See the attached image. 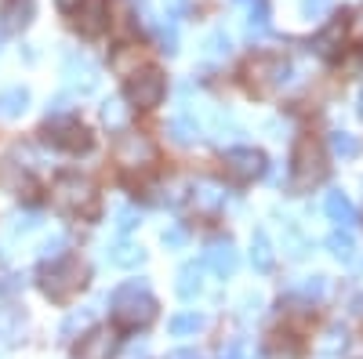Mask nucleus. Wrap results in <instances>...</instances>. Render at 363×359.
I'll list each match as a JSON object with an SVG mask.
<instances>
[{"label":"nucleus","mask_w":363,"mask_h":359,"mask_svg":"<svg viewBox=\"0 0 363 359\" xmlns=\"http://www.w3.org/2000/svg\"><path fill=\"white\" fill-rule=\"evenodd\" d=\"M167 131H171V138L178 142V145H193L200 135H203V124L196 120V113H193V106H186L182 109L171 124H167Z\"/></svg>","instance_id":"17"},{"label":"nucleus","mask_w":363,"mask_h":359,"mask_svg":"<svg viewBox=\"0 0 363 359\" xmlns=\"http://www.w3.org/2000/svg\"><path fill=\"white\" fill-rule=\"evenodd\" d=\"M298 11L309 22H323L330 11H335V0H298Z\"/></svg>","instance_id":"33"},{"label":"nucleus","mask_w":363,"mask_h":359,"mask_svg":"<svg viewBox=\"0 0 363 359\" xmlns=\"http://www.w3.org/2000/svg\"><path fill=\"white\" fill-rule=\"evenodd\" d=\"M291 174H294V186L298 189H309V186H316V182H323V178H327L323 149L313 138H298L294 156H291Z\"/></svg>","instance_id":"4"},{"label":"nucleus","mask_w":363,"mask_h":359,"mask_svg":"<svg viewBox=\"0 0 363 359\" xmlns=\"http://www.w3.org/2000/svg\"><path fill=\"white\" fill-rule=\"evenodd\" d=\"M44 135L55 149H66V153H87L91 149V131L73 116H55V120L48 116Z\"/></svg>","instance_id":"7"},{"label":"nucleus","mask_w":363,"mask_h":359,"mask_svg":"<svg viewBox=\"0 0 363 359\" xmlns=\"http://www.w3.org/2000/svg\"><path fill=\"white\" fill-rule=\"evenodd\" d=\"M203 265H207L215 276H222V280L233 276L236 265H240V254H236V247H233V239H215V244H207Z\"/></svg>","instance_id":"13"},{"label":"nucleus","mask_w":363,"mask_h":359,"mask_svg":"<svg viewBox=\"0 0 363 359\" xmlns=\"http://www.w3.org/2000/svg\"><path fill=\"white\" fill-rule=\"evenodd\" d=\"M87 283V268L73 258H58L44 268V280H40V290L51 297V302H69V297Z\"/></svg>","instance_id":"2"},{"label":"nucleus","mask_w":363,"mask_h":359,"mask_svg":"<svg viewBox=\"0 0 363 359\" xmlns=\"http://www.w3.org/2000/svg\"><path fill=\"white\" fill-rule=\"evenodd\" d=\"M142 261H145L142 244H131V239H120V244H113V247H109V265H116V268H138Z\"/></svg>","instance_id":"22"},{"label":"nucleus","mask_w":363,"mask_h":359,"mask_svg":"<svg viewBox=\"0 0 363 359\" xmlns=\"http://www.w3.org/2000/svg\"><path fill=\"white\" fill-rule=\"evenodd\" d=\"M280 232H284V251H287L291 261H301V258L309 254V236L301 232V225L294 218H284L280 222Z\"/></svg>","instance_id":"19"},{"label":"nucleus","mask_w":363,"mask_h":359,"mask_svg":"<svg viewBox=\"0 0 363 359\" xmlns=\"http://www.w3.org/2000/svg\"><path fill=\"white\" fill-rule=\"evenodd\" d=\"M193 193H196L193 200H196L200 211H218V207L225 203V189H222V186H215V182H200Z\"/></svg>","instance_id":"27"},{"label":"nucleus","mask_w":363,"mask_h":359,"mask_svg":"<svg viewBox=\"0 0 363 359\" xmlns=\"http://www.w3.org/2000/svg\"><path fill=\"white\" fill-rule=\"evenodd\" d=\"M265 359H301V348L291 338H277V341L265 348Z\"/></svg>","instance_id":"34"},{"label":"nucleus","mask_w":363,"mask_h":359,"mask_svg":"<svg viewBox=\"0 0 363 359\" xmlns=\"http://www.w3.org/2000/svg\"><path fill=\"white\" fill-rule=\"evenodd\" d=\"M225 174L233 178V182L247 186V182H255V178L265 174V156L258 153V149H247V145L229 149L225 153Z\"/></svg>","instance_id":"9"},{"label":"nucleus","mask_w":363,"mask_h":359,"mask_svg":"<svg viewBox=\"0 0 363 359\" xmlns=\"http://www.w3.org/2000/svg\"><path fill=\"white\" fill-rule=\"evenodd\" d=\"M37 15V0H0V29L4 33H22Z\"/></svg>","instance_id":"14"},{"label":"nucleus","mask_w":363,"mask_h":359,"mask_svg":"<svg viewBox=\"0 0 363 359\" xmlns=\"http://www.w3.org/2000/svg\"><path fill=\"white\" fill-rule=\"evenodd\" d=\"M29 109V91L22 84H11L0 91V120H18Z\"/></svg>","instance_id":"20"},{"label":"nucleus","mask_w":363,"mask_h":359,"mask_svg":"<svg viewBox=\"0 0 363 359\" xmlns=\"http://www.w3.org/2000/svg\"><path fill=\"white\" fill-rule=\"evenodd\" d=\"M62 80H66L69 91L91 95V91L99 87V69H95V62H91V58H84V55H77V51H66V55H62Z\"/></svg>","instance_id":"8"},{"label":"nucleus","mask_w":363,"mask_h":359,"mask_svg":"<svg viewBox=\"0 0 363 359\" xmlns=\"http://www.w3.org/2000/svg\"><path fill=\"white\" fill-rule=\"evenodd\" d=\"M109 309H113V319L128 331H138V326H149L157 319V297L149 294V283L145 280H131L120 290H113L109 297Z\"/></svg>","instance_id":"1"},{"label":"nucleus","mask_w":363,"mask_h":359,"mask_svg":"<svg viewBox=\"0 0 363 359\" xmlns=\"http://www.w3.org/2000/svg\"><path fill=\"white\" fill-rule=\"evenodd\" d=\"M215 142H236L240 135H244V127H240V120L233 113H222V109H207V127H203Z\"/></svg>","instance_id":"16"},{"label":"nucleus","mask_w":363,"mask_h":359,"mask_svg":"<svg viewBox=\"0 0 363 359\" xmlns=\"http://www.w3.org/2000/svg\"><path fill=\"white\" fill-rule=\"evenodd\" d=\"M342 44H345V18L330 22V25L323 29V33H316V40H313V47H316L323 58L338 55V51H342Z\"/></svg>","instance_id":"23"},{"label":"nucleus","mask_w":363,"mask_h":359,"mask_svg":"<svg viewBox=\"0 0 363 359\" xmlns=\"http://www.w3.org/2000/svg\"><path fill=\"white\" fill-rule=\"evenodd\" d=\"M51 203L66 215H87L95 211V186L80 174H62L51 189Z\"/></svg>","instance_id":"3"},{"label":"nucleus","mask_w":363,"mask_h":359,"mask_svg":"<svg viewBox=\"0 0 363 359\" xmlns=\"http://www.w3.org/2000/svg\"><path fill=\"white\" fill-rule=\"evenodd\" d=\"M330 153L342 156V160L359 156V138H356V135H349V131H330Z\"/></svg>","instance_id":"28"},{"label":"nucleus","mask_w":363,"mask_h":359,"mask_svg":"<svg viewBox=\"0 0 363 359\" xmlns=\"http://www.w3.org/2000/svg\"><path fill=\"white\" fill-rule=\"evenodd\" d=\"M338 348H345V331H342V326H330V331H327V341L320 345V352H323V355H335Z\"/></svg>","instance_id":"38"},{"label":"nucleus","mask_w":363,"mask_h":359,"mask_svg":"<svg viewBox=\"0 0 363 359\" xmlns=\"http://www.w3.org/2000/svg\"><path fill=\"white\" fill-rule=\"evenodd\" d=\"M55 4H58V8H62V11H73V8L80 4V0H55Z\"/></svg>","instance_id":"42"},{"label":"nucleus","mask_w":363,"mask_h":359,"mask_svg":"<svg viewBox=\"0 0 363 359\" xmlns=\"http://www.w3.org/2000/svg\"><path fill=\"white\" fill-rule=\"evenodd\" d=\"M102 120H106V127H113V131H124V127H128V106L120 102V98L102 102Z\"/></svg>","instance_id":"30"},{"label":"nucleus","mask_w":363,"mask_h":359,"mask_svg":"<svg viewBox=\"0 0 363 359\" xmlns=\"http://www.w3.org/2000/svg\"><path fill=\"white\" fill-rule=\"evenodd\" d=\"M138 222H142L138 207H120V211H116V229H120V232H131V229H138Z\"/></svg>","instance_id":"37"},{"label":"nucleus","mask_w":363,"mask_h":359,"mask_svg":"<svg viewBox=\"0 0 363 359\" xmlns=\"http://www.w3.org/2000/svg\"><path fill=\"white\" fill-rule=\"evenodd\" d=\"M229 55H233V44H229V33H225V29H215V33L203 40V51H200V58H203V62H211V66L225 62Z\"/></svg>","instance_id":"24"},{"label":"nucleus","mask_w":363,"mask_h":359,"mask_svg":"<svg viewBox=\"0 0 363 359\" xmlns=\"http://www.w3.org/2000/svg\"><path fill=\"white\" fill-rule=\"evenodd\" d=\"M207 265L203 261H186L178 268V283H174V290H178V297L182 302H196V297L207 290Z\"/></svg>","instance_id":"15"},{"label":"nucleus","mask_w":363,"mask_h":359,"mask_svg":"<svg viewBox=\"0 0 363 359\" xmlns=\"http://www.w3.org/2000/svg\"><path fill=\"white\" fill-rule=\"evenodd\" d=\"M186 239H189V236H186V229L174 225V229H167V232H164V247H167V251H182V247H186Z\"/></svg>","instance_id":"39"},{"label":"nucleus","mask_w":363,"mask_h":359,"mask_svg":"<svg viewBox=\"0 0 363 359\" xmlns=\"http://www.w3.org/2000/svg\"><path fill=\"white\" fill-rule=\"evenodd\" d=\"M247 84L255 91H280L287 84V62H280V58H255L247 66Z\"/></svg>","instance_id":"10"},{"label":"nucleus","mask_w":363,"mask_h":359,"mask_svg":"<svg viewBox=\"0 0 363 359\" xmlns=\"http://www.w3.org/2000/svg\"><path fill=\"white\" fill-rule=\"evenodd\" d=\"M164 95H167V80L160 69L145 66V69H135L128 76V102L135 109H157L164 102Z\"/></svg>","instance_id":"6"},{"label":"nucleus","mask_w":363,"mask_h":359,"mask_svg":"<svg viewBox=\"0 0 363 359\" xmlns=\"http://www.w3.org/2000/svg\"><path fill=\"white\" fill-rule=\"evenodd\" d=\"M109 69H113L116 76H131L135 69H142V51H138V47H131V44L116 47V51H113V58H109Z\"/></svg>","instance_id":"25"},{"label":"nucleus","mask_w":363,"mask_h":359,"mask_svg":"<svg viewBox=\"0 0 363 359\" xmlns=\"http://www.w3.org/2000/svg\"><path fill=\"white\" fill-rule=\"evenodd\" d=\"M62 247H66V236H51V239H44L40 258H44V261H55L58 254H62Z\"/></svg>","instance_id":"40"},{"label":"nucleus","mask_w":363,"mask_h":359,"mask_svg":"<svg viewBox=\"0 0 363 359\" xmlns=\"http://www.w3.org/2000/svg\"><path fill=\"white\" fill-rule=\"evenodd\" d=\"M327 251L335 254L338 261L352 265V261H356V244H352L349 229H338V232H330V236H327Z\"/></svg>","instance_id":"26"},{"label":"nucleus","mask_w":363,"mask_h":359,"mask_svg":"<svg viewBox=\"0 0 363 359\" xmlns=\"http://www.w3.org/2000/svg\"><path fill=\"white\" fill-rule=\"evenodd\" d=\"M359 29H363V11H359Z\"/></svg>","instance_id":"44"},{"label":"nucleus","mask_w":363,"mask_h":359,"mask_svg":"<svg viewBox=\"0 0 363 359\" xmlns=\"http://www.w3.org/2000/svg\"><path fill=\"white\" fill-rule=\"evenodd\" d=\"M323 211H327V218L335 222L338 229H352L359 218H356V207L349 203V196L345 193H330L327 200H323Z\"/></svg>","instance_id":"18"},{"label":"nucleus","mask_w":363,"mask_h":359,"mask_svg":"<svg viewBox=\"0 0 363 359\" xmlns=\"http://www.w3.org/2000/svg\"><path fill=\"white\" fill-rule=\"evenodd\" d=\"M73 22L84 37H99L102 29L109 25V0H80V4L73 8Z\"/></svg>","instance_id":"12"},{"label":"nucleus","mask_w":363,"mask_h":359,"mask_svg":"<svg viewBox=\"0 0 363 359\" xmlns=\"http://www.w3.org/2000/svg\"><path fill=\"white\" fill-rule=\"evenodd\" d=\"M91 316H95V309H84V312H73V316H66V323H62V338H73L80 326H87L91 323Z\"/></svg>","instance_id":"36"},{"label":"nucleus","mask_w":363,"mask_h":359,"mask_svg":"<svg viewBox=\"0 0 363 359\" xmlns=\"http://www.w3.org/2000/svg\"><path fill=\"white\" fill-rule=\"evenodd\" d=\"M247 37H251V40L269 37V8L262 4V0L251 8V18H247Z\"/></svg>","instance_id":"32"},{"label":"nucleus","mask_w":363,"mask_h":359,"mask_svg":"<svg viewBox=\"0 0 363 359\" xmlns=\"http://www.w3.org/2000/svg\"><path fill=\"white\" fill-rule=\"evenodd\" d=\"M167 359H200V355H196V348H174V352H167Z\"/></svg>","instance_id":"41"},{"label":"nucleus","mask_w":363,"mask_h":359,"mask_svg":"<svg viewBox=\"0 0 363 359\" xmlns=\"http://www.w3.org/2000/svg\"><path fill=\"white\" fill-rule=\"evenodd\" d=\"M120 348L116 341V331H109V326H95V331H87L77 345V359H113Z\"/></svg>","instance_id":"11"},{"label":"nucleus","mask_w":363,"mask_h":359,"mask_svg":"<svg viewBox=\"0 0 363 359\" xmlns=\"http://www.w3.org/2000/svg\"><path fill=\"white\" fill-rule=\"evenodd\" d=\"M359 116H363V91H359Z\"/></svg>","instance_id":"43"},{"label":"nucleus","mask_w":363,"mask_h":359,"mask_svg":"<svg viewBox=\"0 0 363 359\" xmlns=\"http://www.w3.org/2000/svg\"><path fill=\"white\" fill-rule=\"evenodd\" d=\"M298 297H306V302H316V297H323V290H327V276H301L294 287H291Z\"/></svg>","instance_id":"31"},{"label":"nucleus","mask_w":363,"mask_h":359,"mask_svg":"<svg viewBox=\"0 0 363 359\" xmlns=\"http://www.w3.org/2000/svg\"><path fill=\"white\" fill-rule=\"evenodd\" d=\"M200 326H203V316H196V312H178V316H171L167 331H171L174 338H186V334H196Z\"/></svg>","instance_id":"29"},{"label":"nucleus","mask_w":363,"mask_h":359,"mask_svg":"<svg viewBox=\"0 0 363 359\" xmlns=\"http://www.w3.org/2000/svg\"><path fill=\"white\" fill-rule=\"evenodd\" d=\"M113 156H116V164L124 171H149L157 164V145L149 142V135H142V131H124L116 138Z\"/></svg>","instance_id":"5"},{"label":"nucleus","mask_w":363,"mask_h":359,"mask_svg":"<svg viewBox=\"0 0 363 359\" xmlns=\"http://www.w3.org/2000/svg\"><path fill=\"white\" fill-rule=\"evenodd\" d=\"M40 229V218L37 215H11V222H8V236L15 239V236H29V232H37Z\"/></svg>","instance_id":"35"},{"label":"nucleus","mask_w":363,"mask_h":359,"mask_svg":"<svg viewBox=\"0 0 363 359\" xmlns=\"http://www.w3.org/2000/svg\"><path fill=\"white\" fill-rule=\"evenodd\" d=\"M251 261H255L258 273H269V268L277 265V251H272V239H269L265 229L251 232Z\"/></svg>","instance_id":"21"}]
</instances>
